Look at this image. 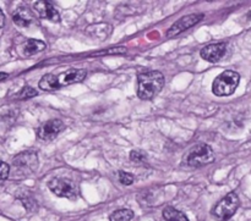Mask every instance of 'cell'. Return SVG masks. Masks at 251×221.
Returning a JSON list of instances; mask_svg holds the SVG:
<instances>
[{"mask_svg":"<svg viewBox=\"0 0 251 221\" xmlns=\"http://www.w3.org/2000/svg\"><path fill=\"white\" fill-rule=\"evenodd\" d=\"M37 90L34 89L33 87H31V86H25L24 88H22L21 90H20L19 93H17L16 98L20 100H24V99H29V98L34 97V95H37Z\"/></svg>","mask_w":251,"mask_h":221,"instance_id":"ac0fdd59","label":"cell"},{"mask_svg":"<svg viewBox=\"0 0 251 221\" xmlns=\"http://www.w3.org/2000/svg\"><path fill=\"white\" fill-rule=\"evenodd\" d=\"M164 86V76L159 71H147L137 77V95L142 100H151Z\"/></svg>","mask_w":251,"mask_h":221,"instance_id":"6da1fadb","label":"cell"},{"mask_svg":"<svg viewBox=\"0 0 251 221\" xmlns=\"http://www.w3.org/2000/svg\"><path fill=\"white\" fill-rule=\"evenodd\" d=\"M248 19H249V20H251V11L249 12V14H248Z\"/></svg>","mask_w":251,"mask_h":221,"instance_id":"cb8c5ba5","label":"cell"},{"mask_svg":"<svg viewBox=\"0 0 251 221\" xmlns=\"http://www.w3.org/2000/svg\"><path fill=\"white\" fill-rule=\"evenodd\" d=\"M213 160H215V153L212 148L207 144H198L186 153L183 163L190 168H199V166L207 165Z\"/></svg>","mask_w":251,"mask_h":221,"instance_id":"3957f363","label":"cell"},{"mask_svg":"<svg viewBox=\"0 0 251 221\" xmlns=\"http://www.w3.org/2000/svg\"><path fill=\"white\" fill-rule=\"evenodd\" d=\"M239 198L234 192H230L217 203L212 210V215L217 221H228L239 208Z\"/></svg>","mask_w":251,"mask_h":221,"instance_id":"277c9868","label":"cell"},{"mask_svg":"<svg viewBox=\"0 0 251 221\" xmlns=\"http://www.w3.org/2000/svg\"><path fill=\"white\" fill-rule=\"evenodd\" d=\"M33 10L41 19H46L53 22L60 21V15L50 1L39 0V1L33 2Z\"/></svg>","mask_w":251,"mask_h":221,"instance_id":"8fae6325","label":"cell"},{"mask_svg":"<svg viewBox=\"0 0 251 221\" xmlns=\"http://www.w3.org/2000/svg\"><path fill=\"white\" fill-rule=\"evenodd\" d=\"M240 82V75L235 71L228 70L221 73L212 85L213 94L217 97H227L232 95L237 89Z\"/></svg>","mask_w":251,"mask_h":221,"instance_id":"7a4b0ae2","label":"cell"},{"mask_svg":"<svg viewBox=\"0 0 251 221\" xmlns=\"http://www.w3.org/2000/svg\"><path fill=\"white\" fill-rule=\"evenodd\" d=\"M130 159L136 164H144L147 159V154L142 151H132L130 153Z\"/></svg>","mask_w":251,"mask_h":221,"instance_id":"d6986e66","label":"cell"},{"mask_svg":"<svg viewBox=\"0 0 251 221\" xmlns=\"http://www.w3.org/2000/svg\"><path fill=\"white\" fill-rule=\"evenodd\" d=\"M163 218L166 221H189L186 215L179 210L174 209L172 207H167L163 210Z\"/></svg>","mask_w":251,"mask_h":221,"instance_id":"9a60e30c","label":"cell"},{"mask_svg":"<svg viewBox=\"0 0 251 221\" xmlns=\"http://www.w3.org/2000/svg\"><path fill=\"white\" fill-rule=\"evenodd\" d=\"M19 198L20 200H21L22 204H24V207L26 208L28 212H33V210L37 208L36 200H34V198L32 197L29 193H26L25 196H19Z\"/></svg>","mask_w":251,"mask_h":221,"instance_id":"e0dca14e","label":"cell"},{"mask_svg":"<svg viewBox=\"0 0 251 221\" xmlns=\"http://www.w3.org/2000/svg\"><path fill=\"white\" fill-rule=\"evenodd\" d=\"M12 20L20 27H28L32 23V16L25 7H20L12 15Z\"/></svg>","mask_w":251,"mask_h":221,"instance_id":"4fadbf2b","label":"cell"},{"mask_svg":"<svg viewBox=\"0 0 251 221\" xmlns=\"http://www.w3.org/2000/svg\"><path fill=\"white\" fill-rule=\"evenodd\" d=\"M203 17H205L203 14H190L186 15V16H183L181 19H179L178 21H176L172 24L171 28L167 31V37L172 38V37L179 36L180 33L185 32L186 29L191 28L193 26L198 24Z\"/></svg>","mask_w":251,"mask_h":221,"instance_id":"52a82bcc","label":"cell"},{"mask_svg":"<svg viewBox=\"0 0 251 221\" xmlns=\"http://www.w3.org/2000/svg\"><path fill=\"white\" fill-rule=\"evenodd\" d=\"M47 48L46 43L39 39H28L26 43L24 44V54L26 56L34 55V54L43 51Z\"/></svg>","mask_w":251,"mask_h":221,"instance_id":"7c38bea8","label":"cell"},{"mask_svg":"<svg viewBox=\"0 0 251 221\" xmlns=\"http://www.w3.org/2000/svg\"><path fill=\"white\" fill-rule=\"evenodd\" d=\"M10 175V166L6 163L0 160V181H4L9 177Z\"/></svg>","mask_w":251,"mask_h":221,"instance_id":"44dd1931","label":"cell"},{"mask_svg":"<svg viewBox=\"0 0 251 221\" xmlns=\"http://www.w3.org/2000/svg\"><path fill=\"white\" fill-rule=\"evenodd\" d=\"M48 187L58 197L75 199L76 196H77L75 183L71 182L70 180H66V178H51L48 182Z\"/></svg>","mask_w":251,"mask_h":221,"instance_id":"8992f818","label":"cell"},{"mask_svg":"<svg viewBox=\"0 0 251 221\" xmlns=\"http://www.w3.org/2000/svg\"><path fill=\"white\" fill-rule=\"evenodd\" d=\"M226 51H227L226 43H213L201 49L200 55L203 60L208 63H217L226 55Z\"/></svg>","mask_w":251,"mask_h":221,"instance_id":"30bf717a","label":"cell"},{"mask_svg":"<svg viewBox=\"0 0 251 221\" xmlns=\"http://www.w3.org/2000/svg\"><path fill=\"white\" fill-rule=\"evenodd\" d=\"M86 76H87V70L85 68H70L56 76V81H58L59 88H61L73 85V83L82 82Z\"/></svg>","mask_w":251,"mask_h":221,"instance_id":"9c48e42d","label":"cell"},{"mask_svg":"<svg viewBox=\"0 0 251 221\" xmlns=\"http://www.w3.org/2000/svg\"><path fill=\"white\" fill-rule=\"evenodd\" d=\"M7 77H9V75H7V73L0 72V82H1V81H4V80H6Z\"/></svg>","mask_w":251,"mask_h":221,"instance_id":"603a6c76","label":"cell"},{"mask_svg":"<svg viewBox=\"0 0 251 221\" xmlns=\"http://www.w3.org/2000/svg\"><path fill=\"white\" fill-rule=\"evenodd\" d=\"M38 87L42 90H55L59 89L58 81H56V76L53 73H48V75H44L42 77V80L39 81Z\"/></svg>","mask_w":251,"mask_h":221,"instance_id":"5bb4252c","label":"cell"},{"mask_svg":"<svg viewBox=\"0 0 251 221\" xmlns=\"http://www.w3.org/2000/svg\"><path fill=\"white\" fill-rule=\"evenodd\" d=\"M38 155L34 152H24L12 159V166L16 175H31L38 169Z\"/></svg>","mask_w":251,"mask_h":221,"instance_id":"5b68a950","label":"cell"},{"mask_svg":"<svg viewBox=\"0 0 251 221\" xmlns=\"http://www.w3.org/2000/svg\"><path fill=\"white\" fill-rule=\"evenodd\" d=\"M65 130V125L61 120L53 119L47 121L37 130V137L42 141H51L55 138L60 132Z\"/></svg>","mask_w":251,"mask_h":221,"instance_id":"ba28073f","label":"cell"},{"mask_svg":"<svg viewBox=\"0 0 251 221\" xmlns=\"http://www.w3.org/2000/svg\"><path fill=\"white\" fill-rule=\"evenodd\" d=\"M132 217L134 213L130 209H119L110 215V221H131Z\"/></svg>","mask_w":251,"mask_h":221,"instance_id":"2e32d148","label":"cell"},{"mask_svg":"<svg viewBox=\"0 0 251 221\" xmlns=\"http://www.w3.org/2000/svg\"><path fill=\"white\" fill-rule=\"evenodd\" d=\"M119 181L120 183L125 186H129L134 182V176L130 173H125V171H119Z\"/></svg>","mask_w":251,"mask_h":221,"instance_id":"ffe728a7","label":"cell"},{"mask_svg":"<svg viewBox=\"0 0 251 221\" xmlns=\"http://www.w3.org/2000/svg\"><path fill=\"white\" fill-rule=\"evenodd\" d=\"M4 22H5L4 12H2V11H1V9H0V28H1V27L4 26Z\"/></svg>","mask_w":251,"mask_h":221,"instance_id":"7402d4cb","label":"cell"}]
</instances>
